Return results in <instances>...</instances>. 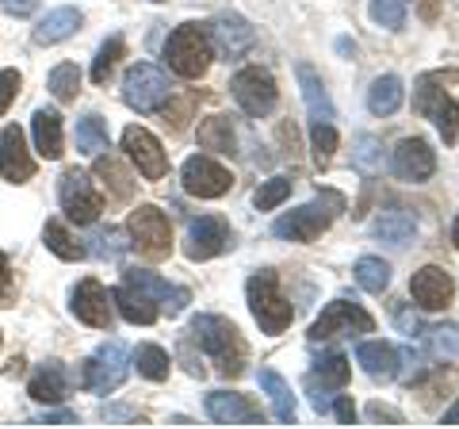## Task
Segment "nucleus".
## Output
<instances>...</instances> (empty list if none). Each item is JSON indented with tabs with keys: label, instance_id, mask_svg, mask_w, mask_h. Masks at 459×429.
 <instances>
[{
	"label": "nucleus",
	"instance_id": "f257e3e1",
	"mask_svg": "<svg viewBox=\"0 0 459 429\" xmlns=\"http://www.w3.org/2000/svg\"><path fill=\"white\" fill-rule=\"evenodd\" d=\"M192 337L199 341V349L211 356L222 376H241V372H246L249 349H246V341H241L238 326L230 319H222V314H195Z\"/></svg>",
	"mask_w": 459,
	"mask_h": 429
},
{
	"label": "nucleus",
	"instance_id": "f03ea898",
	"mask_svg": "<svg viewBox=\"0 0 459 429\" xmlns=\"http://www.w3.org/2000/svg\"><path fill=\"white\" fill-rule=\"evenodd\" d=\"M341 211H344V196L325 192V196L310 199V204H303V207L280 214V219L272 223V234L287 238V241H314V238H322L329 231V223H333Z\"/></svg>",
	"mask_w": 459,
	"mask_h": 429
},
{
	"label": "nucleus",
	"instance_id": "7ed1b4c3",
	"mask_svg": "<svg viewBox=\"0 0 459 429\" xmlns=\"http://www.w3.org/2000/svg\"><path fill=\"white\" fill-rule=\"evenodd\" d=\"M246 299H249V311H253L256 326H261L264 334H272V337L283 334L287 326H291V319H295L291 303H287V299L280 295V280H276V273H272V268H261V273L249 276Z\"/></svg>",
	"mask_w": 459,
	"mask_h": 429
},
{
	"label": "nucleus",
	"instance_id": "20e7f679",
	"mask_svg": "<svg viewBox=\"0 0 459 429\" xmlns=\"http://www.w3.org/2000/svg\"><path fill=\"white\" fill-rule=\"evenodd\" d=\"M165 62L177 77H188V81L204 77L207 66H211V31L199 23L177 27L165 42Z\"/></svg>",
	"mask_w": 459,
	"mask_h": 429
},
{
	"label": "nucleus",
	"instance_id": "39448f33",
	"mask_svg": "<svg viewBox=\"0 0 459 429\" xmlns=\"http://www.w3.org/2000/svg\"><path fill=\"white\" fill-rule=\"evenodd\" d=\"M123 100H126V108L138 111V116H150V111L165 108L172 100L169 74L161 66H153V62L131 66L126 69V77H123Z\"/></svg>",
	"mask_w": 459,
	"mask_h": 429
},
{
	"label": "nucleus",
	"instance_id": "423d86ee",
	"mask_svg": "<svg viewBox=\"0 0 459 429\" xmlns=\"http://www.w3.org/2000/svg\"><path fill=\"white\" fill-rule=\"evenodd\" d=\"M126 234L134 238L131 246L146 257V261H165V257L172 253V226L165 219V211L153 207V204H142V207L131 211Z\"/></svg>",
	"mask_w": 459,
	"mask_h": 429
},
{
	"label": "nucleus",
	"instance_id": "0eeeda50",
	"mask_svg": "<svg viewBox=\"0 0 459 429\" xmlns=\"http://www.w3.org/2000/svg\"><path fill=\"white\" fill-rule=\"evenodd\" d=\"M376 330V319L360 307L349 303V299H333L325 303V311L314 319L310 326V341H337V337H352V334H371Z\"/></svg>",
	"mask_w": 459,
	"mask_h": 429
},
{
	"label": "nucleus",
	"instance_id": "6e6552de",
	"mask_svg": "<svg viewBox=\"0 0 459 429\" xmlns=\"http://www.w3.org/2000/svg\"><path fill=\"white\" fill-rule=\"evenodd\" d=\"M126 372H131V356H126V349L119 346V341H104L89 361H84L81 368V383L96 395H108L115 388H123Z\"/></svg>",
	"mask_w": 459,
	"mask_h": 429
},
{
	"label": "nucleus",
	"instance_id": "1a4fd4ad",
	"mask_svg": "<svg viewBox=\"0 0 459 429\" xmlns=\"http://www.w3.org/2000/svg\"><path fill=\"white\" fill-rule=\"evenodd\" d=\"M57 199H62L65 219L77 226H92L100 219V211H104V204H100V196L92 188V177L81 173V169H65L62 173V180H57Z\"/></svg>",
	"mask_w": 459,
	"mask_h": 429
},
{
	"label": "nucleus",
	"instance_id": "9d476101",
	"mask_svg": "<svg viewBox=\"0 0 459 429\" xmlns=\"http://www.w3.org/2000/svg\"><path fill=\"white\" fill-rule=\"evenodd\" d=\"M230 89H234L238 108L246 111V116H253V119H264L268 111L276 108V81H272V74L261 69V66L238 69L234 81H230Z\"/></svg>",
	"mask_w": 459,
	"mask_h": 429
},
{
	"label": "nucleus",
	"instance_id": "9b49d317",
	"mask_svg": "<svg viewBox=\"0 0 459 429\" xmlns=\"http://www.w3.org/2000/svg\"><path fill=\"white\" fill-rule=\"evenodd\" d=\"M180 184H184V192H188V196L219 199V196H226L230 188H234V173H230L226 165L214 162V157L195 153V157H188V162H184Z\"/></svg>",
	"mask_w": 459,
	"mask_h": 429
},
{
	"label": "nucleus",
	"instance_id": "f8f14e48",
	"mask_svg": "<svg viewBox=\"0 0 459 429\" xmlns=\"http://www.w3.org/2000/svg\"><path fill=\"white\" fill-rule=\"evenodd\" d=\"M230 246H234L230 223L219 219V214H199L188 226V246H184V253H188V261H211V257L226 253Z\"/></svg>",
	"mask_w": 459,
	"mask_h": 429
},
{
	"label": "nucleus",
	"instance_id": "ddd939ff",
	"mask_svg": "<svg viewBox=\"0 0 459 429\" xmlns=\"http://www.w3.org/2000/svg\"><path fill=\"white\" fill-rule=\"evenodd\" d=\"M123 150H126V157L138 165V173L146 180H161L169 173V157L161 150V142H157L146 127H126L123 131Z\"/></svg>",
	"mask_w": 459,
	"mask_h": 429
},
{
	"label": "nucleus",
	"instance_id": "4468645a",
	"mask_svg": "<svg viewBox=\"0 0 459 429\" xmlns=\"http://www.w3.org/2000/svg\"><path fill=\"white\" fill-rule=\"evenodd\" d=\"M391 165H394V177L398 180L421 184V180H429V177L437 173V153L429 150L425 138H402L398 146H394Z\"/></svg>",
	"mask_w": 459,
	"mask_h": 429
},
{
	"label": "nucleus",
	"instance_id": "2eb2a0df",
	"mask_svg": "<svg viewBox=\"0 0 459 429\" xmlns=\"http://www.w3.org/2000/svg\"><path fill=\"white\" fill-rule=\"evenodd\" d=\"M69 311H74L84 326H92V330H111V292L100 280H81L74 288Z\"/></svg>",
	"mask_w": 459,
	"mask_h": 429
},
{
	"label": "nucleus",
	"instance_id": "dca6fc26",
	"mask_svg": "<svg viewBox=\"0 0 459 429\" xmlns=\"http://www.w3.org/2000/svg\"><path fill=\"white\" fill-rule=\"evenodd\" d=\"M0 177L12 184H27L35 177V157L27 150V138L20 127H4L0 131Z\"/></svg>",
	"mask_w": 459,
	"mask_h": 429
},
{
	"label": "nucleus",
	"instance_id": "f3484780",
	"mask_svg": "<svg viewBox=\"0 0 459 429\" xmlns=\"http://www.w3.org/2000/svg\"><path fill=\"white\" fill-rule=\"evenodd\" d=\"M211 42L219 47L222 58H241V54H249V47L256 42V31H253V23L246 16L222 12V16L211 23Z\"/></svg>",
	"mask_w": 459,
	"mask_h": 429
},
{
	"label": "nucleus",
	"instance_id": "a211bd4d",
	"mask_svg": "<svg viewBox=\"0 0 459 429\" xmlns=\"http://www.w3.org/2000/svg\"><path fill=\"white\" fill-rule=\"evenodd\" d=\"M410 292L413 299L425 307V311H440V307H448L452 303V292H455V280L448 268H440V265H425L413 273L410 280Z\"/></svg>",
	"mask_w": 459,
	"mask_h": 429
},
{
	"label": "nucleus",
	"instance_id": "6ab92c4d",
	"mask_svg": "<svg viewBox=\"0 0 459 429\" xmlns=\"http://www.w3.org/2000/svg\"><path fill=\"white\" fill-rule=\"evenodd\" d=\"M123 280L146 292L165 314H180L184 307H188V288H177V284H169L165 276H157V273H146V268H126Z\"/></svg>",
	"mask_w": 459,
	"mask_h": 429
},
{
	"label": "nucleus",
	"instance_id": "aec40b11",
	"mask_svg": "<svg viewBox=\"0 0 459 429\" xmlns=\"http://www.w3.org/2000/svg\"><path fill=\"white\" fill-rule=\"evenodd\" d=\"M207 414H211V422H219V425H256L261 422V407H253L249 398L238 391H211Z\"/></svg>",
	"mask_w": 459,
	"mask_h": 429
},
{
	"label": "nucleus",
	"instance_id": "412c9836",
	"mask_svg": "<svg viewBox=\"0 0 459 429\" xmlns=\"http://www.w3.org/2000/svg\"><path fill=\"white\" fill-rule=\"evenodd\" d=\"M111 303L131 326H150V322H157V314H161V307H157L146 292L134 288V284H126V280L111 292Z\"/></svg>",
	"mask_w": 459,
	"mask_h": 429
},
{
	"label": "nucleus",
	"instance_id": "4be33fe9",
	"mask_svg": "<svg viewBox=\"0 0 459 429\" xmlns=\"http://www.w3.org/2000/svg\"><path fill=\"white\" fill-rule=\"evenodd\" d=\"M27 395H31L35 403H47V407L62 403V398L69 395V372H65V364L62 361H47L31 376V383H27Z\"/></svg>",
	"mask_w": 459,
	"mask_h": 429
},
{
	"label": "nucleus",
	"instance_id": "5701e85b",
	"mask_svg": "<svg viewBox=\"0 0 459 429\" xmlns=\"http://www.w3.org/2000/svg\"><path fill=\"white\" fill-rule=\"evenodd\" d=\"M295 77H299V89H303L310 119H314V123H333V100H329L325 84H322V77H318V69L307 66V62H299V66H295Z\"/></svg>",
	"mask_w": 459,
	"mask_h": 429
},
{
	"label": "nucleus",
	"instance_id": "b1692460",
	"mask_svg": "<svg viewBox=\"0 0 459 429\" xmlns=\"http://www.w3.org/2000/svg\"><path fill=\"white\" fill-rule=\"evenodd\" d=\"M371 234L386 246H406V241L418 234V219L406 211V207H386L376 214V223H371Z\"/></svg>",
	"mask_w": 459,
	"mask_h": 429
},
{
	"label": "nucleus",
	"instance_id": "393cba45",
	"mask_svg": "<svg viewBox=\"0 0 459 429\" xmlns=\"http://www.w3.org/2000/svg\"><path fill=\"white\" fill-rule=\"evenodd\" d=\"M81 23H84V16H81L77 8H54V12H47V16L39 20L35 42H39V47H54V42H65L69 35L81 31Z\"/></svg>",
	"mask_w": 459,
	"mask_h": 429
},
{
	"label": "nucleus",
	"instance_id": "a878e982",
	"mask_svg": "<svg viewBox=\"0 0 459 429\" xmlns=\"http://www.w3.org/2000/svg\"><path fill=\"white\" fill-rule=\"evenodd\" d=\"M31 135H35V150L39 157L47 162H57L65 150H62V116L54 108H39L35 119H31Z\"/></svg>",
	"mask_w": 459,
	"mask_h": 429
},
{
	"label": "nucleus",
	"instance_id": "bb28decb",
	"mask_svg": "<svg viewBox=\"0 0 459 429\" xmlns=\"http://www.w3.org/2000/svg\"><path fill=\"white\" fill-rule=\"evenodd\" d=\"M356 364H360L371 380H394L398 376V353L386 341H364L356 349Z\"/></svg>",
	"mask_w": 459,
	"mask_h": 429
},
{
	"label": "nucleus",
	"instance_id": "cd10ccee",
	"mask_svg": "<svg viewBox=\"0 0 459 429\" xmlns=\"http://www.w3.org/2000/svg\"><path fill=\"white\" fill-rule=\"evenodd\" d=\"M256 380H261L264 395L272 398V410H276V418H280L283 425H295V414H299V407H295L291 383H287V380L280 376V372H272V368H261V372H256Z\"/></svg>",
	"mask_w": 459,
	"mask_h": 429
},
{
	"label": "nucleus",
	"instance_id": "c85d7f7f",
	"mask_svg": "<svg viewBox=\"0 0 459 429\" xmlns=\"http://www.w3.org/2000/svg\"><path fill=\"white\" fill-rule=\"evenodd\" d=\"M402 96H406L402 81L394 74H383V77L371 81V89H368V111L371 116H394L402 108Z\"/></svg>",
	"mask_w": 459,
	"mask_h": 429
},
{
	"label": "nucleus",
	"instance_id": "c756f323",
	"mask_svg": "<svg viewBox=\"0 0 459 429\" xmlns=\"http://www.w3.org/2000/svg\"><path fill=\"white\" fill-rule=\"evenodd\" d=\"M92 173L100 177V184L108 188V196L115 199V204H126V199H131L134 180H131V173H126V169H123L119 162H115L111 153H100V162H96Z\"/></svg>",
	"mask_w": 459,
	"mask_h": 429
},
{
	"label": "nucleus",
	"instance_id": "7c9ffc66",
	"mask_svg": "<svg viewBox=\"0 0 459 429\" xmlns=\"http://www.w3.org/2000/svg\"><path fill=\"white\" fill-rule=\"evenodd\" d=\"M199 146L211 150V153H234L238 150V135H234V123L226 116H207L199 123Z\"/></svg>",
	"mask_w": 459,
	"mask_h": 429
},
{
	"label": "nucleus",
	"instance_id": "2f4dec72",
	"mask_svg": "<svg viewBox=\"0 0 459 429\" xmlns=\"http://www.w3.org/2000/svg\"><path fill=\"white\" fill-rule=\"evenodd\" d=\"M448 77H455V74H425L421 81H418V89H413V111L418 116H425V119H433V111L448 100V92L440 89Z\"/></svg>",
	"mask_w": 459,
	"mask_h": 429
},
{
	"label": "nucleus",
	"instance_id": "473e14b6",
	"mask_svg": "<svg viewBox=\"0 0 459 429\" xmlns=\"http://www.w3.org/2000/svg\"><path fill=\"white\" fill-rule=\"evenodd\" d=\"M310 383H322V391H329V388L341 391L344 383H349V356H344V353H329V356H322V361H314Z\"/></svg>",
	"mask_w": 459,
	"mask_h": 429
},
{
	"label": "nucleus",
	"instance_id": "72a5a7b5",
	"mask_svg": "<svg viewBox=\"0 0 459 429\" xmlns=\"http://www.w3.org/2000/svg\"><path fill=\"white\" fill-rule=\"evenodd\" d=\"M42 241H47V250L54 257H62V261H81V257L89 253L74 234L65 231V223H57V219H50L47 226H42Z\"/></svg>",
	"mask_w": 459,
	"mask_h": 429
},
{
	"label": "nucleus",
	"instance_id": "f704fd0d",
	"mask_svg": "<svg viewBox=\"0 0 459 429\" xmlns=\"http://www.w3.org/2000/svg\"><path fill=\"white\" fill-rule=\"evenodd\" d=\"M108 150V123L100 116H84L77 123V153L84 157H100Z\"/></svg>",
	"mask_w": 459,
	"mask_h": 429
},
{
	"label": "nucleus",
	"instance_id": "c9c22d12",
	"mask_svg": "<svg viewBox=\"0 0 459 429\" xmlns=\"http://www.w3.org/2000/svg\"><path fill=\"white\" fill-rule=\"evenodd\" d=\"M356 284L371 295H383L386 284H391V265H386L383 257H360V261H356Z\"/></svg>",
	"mask_w": 459,
	"mask_h": 429
},
{
	"label": "nucleus",
	"instance_id": "e433bc0d",
	"mask_svg": "<svg viewBox=\"0 0 459 429\" xmlns=\"http://www.w3.org/2000/svg\"><path fill=\"white\" fill-rule=\"evenodd\" d=\"M134 368H138V376L161 383V380H169V368L172 364H169V353L161 346H138L134 349Z\"/></svg>",
	"mask_w": 459,
	"mask_h": 429
},
{
	"label": "nucleus",
	"instance_id": "4c0bfd02",
	"mask_svg": "<svg viewBox=\"0 0 459 429\" xmlns=\"http://www.w3.org/2000/svg\"><path fill=\"white\" fill-rule=\"evenodd\" d=\"M50 92H54V100H62V104H69V100H77V92H81V69L74 66V62H62V66H54L50 69Z\"/></svg>",
	"mask_w": 459,
	"mask_h": 429
},
{
	"label": "nucleus",
	"instance_id": "58836bf2",
	"mask_svg": "<svg viewBox=\"0 0 459 429\" xmlns=\"http://www.w3.org/2000/svg\"><path fill=\"white\" fill-rule=\"evenodd\" d=\"M352 162H356V169H360L364 177L383 173V142H379L376 135H360V138H356Z\"/></svg>",
	"mask_w": 459,
	"mask_h": 429
},
{
	"label": "nucleus",
	"instance_id": "ea45409f",
	"mask_svg": "<svg viewBox=\"0 0 459 429\" xmlns=\"http://www.w3.org/2000/svg\"><path fill=\"white\" fill-rule=\"evenodd\" d=\"M123 50H126V42H123V35H111L104 47L96 50V62H92V81L96 84H104L108 77H111V69L119 66V58H123Z\"/></svg>",
	"mask_w": 459,
	"mask_h": 429
},
{
	"label": "nucleus",
	"instance_id": "a19ab883",
	"mask_svg": "<svg viewBox=\"0 0 459 429\" xmlns=\"http://www.w3.org/2000/svg\"><path fill=\"white\" fill-rule=\"evenodd\" d=\"M368 12L386 31H402V27H406V4H402V0H371Z\"/></svg>",
	"mask_w": 459,
	"mask_h": 429
},
{
	"label": "nucleus",
	"instance_id": "79ce46f5",
	"mask_svg": "<svg viewBox=\"0 0 459 429\" xmlns=\"http://www.w3.org/2000/svg\"><path fill=\"white\" fill-rule=\"evenodd\" d=\"M96 246H92V253L100 257V261H119V257L126 253V246H131V241H126V234L119 231V226H108V231H96Z\"/></svg>",
	"mask_w": 459,
	"mask_h": 429
},
{
	"label": "nucleus",
	"instance_id": "37998d69",
	"mask_svg": "<svg viewBox=\"0 0 459 429\" xmlns=\"http://www.w3.org/2000/svg\"><path fill=\"white\" fill-rule=\"evenodd\" d=\"M310 146H314V162H318V165L333 162V150H337V131H333V123H314V127H310Z\"/></svg>",
	"mask_w": 459,
	"mask_h": 429
},
{
	"label": "nucleus",
	"instance_id": "c03bdc74",
	"mask_svg": "<svg viewBox=\"0 0 459 429\" xmlns=\"http://www.w3.org/2000/svg\"><path fill=\"white\" fill-rule=\"evenodd\" d=\"M287 196H291V180H287V177H272V180H264L261 188H256L253 204H256V211H272V207H280Z\"/></svg>",
	"mask_w": 459,
	"mask_h": 429
},
{
	"label": "nucleus",
	"instance_id": "a18cd8bd",
	"mask_svg": "<svg viewBox=\"0 0 459 429\" xmlns=\"http://www.w3.org/2000/svg\"><path fill=\"white\" fill-rule=\"evenodd\" d=\"M433 119L440 127V138L444 142H455L459 138V100H444V104L433 111Z\"/></svg>",
	"mask_w": 459,
	"mask_h": 429
},
{
	"label": "nucleus",
	"instance_id": "49530a36",
	"mask_svg": "<svg viewBox=\"0 0 459 429\" xmlns=\"http://www.w3.org/2000/svg\"><path fill=\"white\" fill-rule=\"evenodd\" d=\"M429 341H433V349L440 356H455L459 353V330H455L452 322H444V326H437V330H429Z\"/></svg>",
	"mask_w": 459,
	"mask_h": 429
},
{
	"label": "nucleus",
	"instance_id": "de8ad7c7",
	"mask_svg": "<svg viewBox=\"0 0 459 429\" xmlns=\"http://www.w3.org/2000/svg\"><path fill=\"white\" fill-rule=\"evenodd\" d=\"M20 74L16 69H0V116L12 108V100H16V92H20Z\"/></svg>",
	"mask_w": 459,
	"mask_h": 429
},
{
	"label": "nucleus",
	"instance_id": "09e8293b",
	"mask_svg": "<svg viewBox=\"0 0 459 429\" xmlns=\"http://www.w3.org/2000/svg\"><path fill=\"white\" fill-rule=\"evenodd\" d=\"M12 299H16V276H12L8 253H0V307H12Z\"/></svg>",
	"mask_w": 459,
	"mask_h": 429
},
{
	"label": "nucleus",
	"instance_id": "8fccbe9b",
	"mask_svg": "<svg viewBox=\"0 0 459 429\" xmlns=\"http://www.w3.org/2000/svg\"><path fill=\"white\" fill-rule=\"evenodd\" d=\"M337 414V422L341 425H356V407H352V398L349 395H341V398H333V407H329Z\"/></svg>",
	"mask_w": 459,
	"mask_h": 429
},
{
	"label": "nucleus",
	"instance_id": "3c124183",
	"mask_svg": "<svg viewBox=\"0 0 459 429\" xmlns=\"http://www.w3.org/2000/svg\"><path fill=\"white\" fill-rule=\"evenodd\" d=\"M398 326H402V334H406V337H421V319H418V314H410L406 307L398 311Z\"/></svg>",
	"mask_w": 459,
	"mask_h": 429
},
{
	"label": "nucleus",
	"instance_id": "603ef678",
	"mask_svg": "<svg viewBox=\"0 0 459 429\" xmlns=\"http://www.w3.org/2000/svg\"><path fill=\"white\" fill-rule=\"evenodd\" d=\"M0 8H4L8 16H31L39 8V0H0Z\"/></svg>",
	"mask_w": 459,
	"mask_h": 429
},
{
	"label": "nucleus",
	"instance_id": "864d4df0",
	"mask_svg": "<svg viewBox=\"0 0 459 429\" xmlns=\"http://www.w3.org/2000/svg\"><path fill=\"white\" fill-rule=\"evenodd\" d=\"M74 422H77L74 410H57V414H47V418H42V425H74Z\"/></svg>",
	"mask_w": 459,
	"mask_h": 429
},
{
	"label": "nucleus",
	"instance_id": "5fc2aeb1",
	"mask_svg": "<svg viewBox=\"0 0 459 429\" xmlns=\"http://www.w3.org/2000/svg\"><path fill=\"white\" fill-rule=\"evenodd\" d=\"M368 414H371V418H386V422H402V418H398V414H394V410H383L379 403H376V407H371Z\"/></svg>",
	"mask_w": 459,
	"mask_h": 429
},
{
	"label": "nucleus",
	"instance_id": "6e6d98bb",
	"mask_svg": "<svg viewBox=\"0 0 459 429\" xmlns=\"http://www.w3.org/2000/svg\"><path fill=\"white\" fill-rule=\"evenodd\" d=\"M444 425H459V398H455L452 410H444Z\"/></svg>",
	"mask_w": 459,
	"mask_h": 429
},
{
	"label": "nucleus",
	"instance_id": "4d7b16f0",
	"mask_svg": "<svg viewBox=\"0 0 459 429\" xmlns=\"http://www.w3.org/2000/svg\"><path fill=\"white\" fill-rule=\"evenodd\" d=\"M452 241H455V250H459V214H455V223H452Z\"/></svg>",
	"mask_w": 459,
	"mask_h": 429
}]
</instances>
